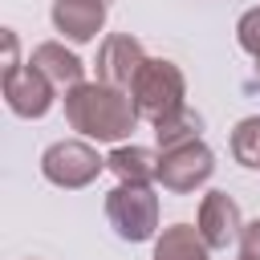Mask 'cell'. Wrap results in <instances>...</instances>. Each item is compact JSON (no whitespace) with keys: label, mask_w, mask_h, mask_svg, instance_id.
<instances>
[{"label":"cell","mask_w":260,"mask_h":260,"mask_svg":"<svg viewBox=\"0 0 260 260\" xmlns=\"http://www.w3.org/2000/svg\"><path fill=\"white\" fill-rule=\"evenodd\" d=\"M65 118L73 130L98 138V142H118L134 130L138 122V106H134V93H126L122 85H73L65 93Z\"/></svg>","instance_id":"6da1fadb"},{"label":"cell","mask_w":260,"mask_h":260,"mask_svg":"<svg viewBox=\"0 0 260 260\" xmlns=\"http://www.w3.org/2000/svg\"><path fill=\"white\" fill-rule=\"evenodd\" d=\"M130 93H134V106H138L142 118L162 122V118L183 110V73L171 61H146L138 69Z\"/></svg>","instance_id":"7a4b0ae2"},{"label":"cell","mask_w":260,"mask_h":260,"mask_svg":"<svg viewBox=\"0 0 260 260\" xmlns=\"http://www.w3.org/2000/svg\"><path fill=\"white\" fill-rule=\"evenodd\" d=\"M106 215L122 240H150L158 228V199L146 183H122L106 195Z\"/></svg>","instance_id":"3957f363"},{"label":"cell","mask_w":260,"mask_h":260,"mask_svg":"<svg viewBox=\"0 0 260 260\" xmlns=\"http://www.w3.org/2000/svg\"><path fill=\"white\" fill-rule=\"evenodd\" d=\"M211 171H215V158H211V150H207L199 138L187 142V146L162 150V158H158V183H162L167 191H175V195L195 191L199 183L211 179Z\"/></svg>","instance_id":"277c9868"},{"label":"cell","mask_w":260,"mask_h":260,"mask_svg":"<svg viewBox=\"0 0 260 260\" xmlns=\"http://www.w3.org/2000/svg\"><path fill=\"white\" fill-rule=\"evenodd\" d=\"M102 162L106 158H98V150H89L85 142H53L41 158V171L57 187H85L98 179Z\"/></svg>","instance_id":"5b68a950"},{"label":"cell","mask_w":260,"mask_h":260,"mask_svg":"<svg viewBox=\"0 0 260 260\" xmlns=\"http://www.w3.org/2000/svg\"><path fill=\"white\" fill-rule=\"evenodd\" d=\"M53 81L28 61V65H16L4 73V98H8V110L20 114V118H41L49 106H53Z\"/></svg>","instance_id":"8992f818"},{"label":"cell","mask_w":260,"mask_h":260,"mask_svg":"<svg viewBox=\"0 0 260 260\" xmlns=\"http://www.w3.org/2000/svg\"><path fill=\"white\" fill-rule=\"evenodd\" d=\"M142 65H146V57H142V45H138L134 37H110V41L102 45V53H98V77H102L106 85L130 89Z\"/></svg>","instance_id":"52a82bcc"},{"label":"cell","mask_w":260,"mask_h":260,"mask_svg":"<svg viewBox=\"0 0 260 260\" xmlns=\"http://www.w3.org/2000/svg\"><path fill=\"white\" fill-rule=\"evenodd\" d=\"M240 232V207L232 195L223 191H207L199 203V236L207 240V248H228Z\"/></svg>","instance_id":"ba28073f"},{"label":"cell","mask_w":260,"mask_h":260,"mask_svg":"<svg viewBox=\"0 0 260 260\" xmlns=\"http://www.w3.org/2000/svg\"><path fill=\"white\" fill-rule=\"evenodd\" d=\"M53 24L69 41H89L106 24V0H57L53 4Z\"/></svg>","instance_id":"9c48e42d"},{"label":"cell","mask_w":260,"mask_h":260,"mask_svg":"<svg viewBox=\"0 0 260 260\" xmlns=\"http://www.w3.org/2000/svg\"><path fill=\"white\" fill-rule=\"evenodd\" d=\"M32 65H37L57 89H73V85H81V61H77L73 53H65L57 41L37 45V49H32Z\"/></svg>","instance_id":"30bf717a"},{"label":"cell","mask_w":260,"mask_h":260,"mask_svg":"<svg viewBox=\"0 0 260 260\" xmlns=\"http://www.w3.org/2000/svg\"><path fill=\"white\" fill-rule=\"evenodd\" d=\"M154 260H207V240L199 236V228L175 223V228L162 232V240L154 248Z\"/></svg>","instance_id":"8fae6325"},{"label":"cell","mask_w":260,"mask_h":260,"mask_svg":"<svg viewBox=\"0 0 260 260\" xmlns=\"http://www.w3.org/2000/svg\"><path fill=\"white\" fill-rule=\"evenodd\" d=\"M106 167L122 183H150V179H158V158L150 150H142V146H118L106 158Z\"/></svg>","instance_id":"7c38bea8"},{"label":"cell","mask_w":260,"mask_h":260,"mask_svg":"<svg viewBox=\"0 0 260 260\" xmlns=\"http://www.w3.org/2000/svg\"><path fill=\"white\" fill-rule=\"evenodd\" d=\"M154 126H158V146H162V150H175V146H187V142L199 138V114H191L187 106H183L179 114L154 122Z\"/></svg>","instance_id":"4fadbf2b"},{"label":"cell","mask_w":260,"mask_h":260,"mask_svg":"<svg viewBox=\"0 0 260 260\" xmlns=\"http://www.w3.org/2000/svg\"><path fill=\"white\" fill-rule=\"evenodd\" d=\"M232 150L244 167H260V118H244L232 134Z\"/></svg>","instance_id":"5bb4252c"},{"label":"cell","mask_w":260,"mask_h":260,"mask_svg":"<svg viewBox=\"0 0 260 260\" xmlns=\"http://www.w3.org/2000/svg\"><path fill=\"white\" fill-rule=\"evenodd\" d=\"M240 45L260 61V8H252V12L240 16Z\"/></svg>","instance_id":"9a60e30c"},{"label":"cell","mask_w":260,"mask_h":260,"mask_svg":"<svg viewBox=\"0 0 260 260\" xmlns=\"http://www.w3.org/2000/svg\"><path fill=\"white\" fill-rule=\"evenodd\" d=\"M240 240H244V256H248V260H260V219H252V223L240 232Z\"/></svg>","instance_id":"2e32d148"},{"label":"cell","mask_w":260,"mask_h":260,"mask_svg":"<svg viewBox=\"0 0 260 260\" xmlns=\"http://www.w3.org/2000/svg\"><path fill=\"white\" fill-rule=\"evenodd\" d=\"M240 260H248V256H240Z\"/></svg>","instance_id":"e0dca14e"}]
</instances>
